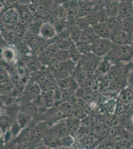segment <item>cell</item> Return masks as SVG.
<instances>
[{
    "label": "cell",
    "mask_w": 133,
    "mask_h": 149,
    "mask_svg": "<svg viewBox=\"0 0 133 149\" xmlns=\"http://www.w3.org/2000/svg\"><path fill=\"white\" fill-rule=\"evenodd\" d=\"M39 36L43 38L49 40L57 37L58 33L53 24L49 22H44L41 25L39 31Z\"/></svg>",
    "instance_id": "52a82bcc"
},
{
    "label": "cell",
    "mask_w": 133,
    "mask_h": 149,
    "mask_svg": "<svg viewBox=\"0 0 133 149\" xmlns=\"http://www.w3.org/2000/svg\"><path fill=\"white\" fill-rule=\"evenodd\" d=\"M74 138L71 134L64 136L59 138V147L63 148L70 147L74 143Z\"/></svg>",
    "instance_id": "83f0119b"
},
{
    "label": "cell",
    "mask_w": 133,
    "mask_h": 149,
    "mask_svg": "<svg viewBox=\"0 0 133 149\" xmlns=\"http://www.w3.org/2000/svg\"><path fill=\"white\" fill-rule=\"evenodd\" d=\"M42 65L37 57L36 58H31L28 60L27 62V67L29 70L33 74L40 70Z\"/></svg>",
    "instance_id": "d4e9b609"
},
{
    "label": "cell",
    "mask_w": 133,
    "mask_h": 149,
    "mask_svg": "<svg viewBox=\"0 0 133 149\" xmlns=\"http://www.w3.org/2000/svg\"><path fill=\"white\" fill-rule=\"evenodd\" d=\"M87 73L82 69L79 63L76 66L71 76L74 78L75 80L78 83H81L86 80Z\"/></svg>",
    "instance_id": "ffe728a7"
},
{
    "label": "cell",
    "mask_w": 133,
    "mask_h": 149,
    "mask_svg": "<svg viewBox=\"0 0 133 149\" xmlns=\"http://www.w3.org/2000/svg\"><path fill=\"white\" fill-rule=\"evenodd\" d=\"M20 111L31 116H36L38 112V107L33 102L30 100H24L20 107Z\"/></svg>",
    "instance_id": "9a60e30c"
},
{
    "label": "cell",
    "mask_w": 133,
    "mask_h": 149,
    "mask_svg": "<svg viewBox=\"0 0 133 149\" xmlns=\"http://www.w3.org/2000/svg\"><path fill=\"white\" fill-rule=\"evenodd\" d=\"M59 138L56 137L47 132L42 139V141L44 145L47 147L54 148L59 147Z\"/></svg>",
    "instance_id": "603a6c76"
},
{
    "label": "cell",
    "mask_w": 133,
    "mask_h": 149,
    "mask_svg": "<svg viewBox=\"0 0 133 149\" xmlns=\"http://www.w3.org/2000/svg\"><path fill=\"white\" fill-rule=\"evenodd\" d=\"M31 117L32 116L20 111L19 113L17 114V122L21 128L22 129L31 122Z\"/></svg>",
    "instance_id": "cb8c5ba5"
},
{
    "label": "cell",
    "mask_w": 133,
    "mask_h": 149,
    "mask_svg": "<svg viewBox=\"0 0 133 149\" xmlns=\"http://www.w3.org/2000/svg\"><path fill=\"white\" fill-rule=\"evenodd\" d=\"M96 138L90 133L85 134L80 137L79 139V144L83 147L89 148L93 147L96 142Z\"/></svg>",
    "instance_id": "7402d4cb"
},
{
    "label": "cell",
    "mask_w": 133,
    "mask_h": 149,
    "mask_svg": "<svg viewBox=\"0 0 133 149\" xmlns=\"http://www.w3.org/2000/svg\"><path fill=\"white\" fill-rule=\"evenodd\" d=\"M15 52L12 47H6L2 52V56L5 61L11 62L15 57Z\"/></svg>",
    "instance_id": "1f68e13d"
},
{
    "label": "cell",
    "mask_w": 133,
    "mask_h": 149,
    "mask_svg": "<svg viewBox=\"0 0 133 149\" xmlns=\"http://www.w3.org/2000/svg\"><path fill=\"white\" fill-rule=\"evenodd\" d=\"M133 9V1L120 2L119 13L117 17L121 20L131 17Z\"/></svg>",
    "instance_id": "8fae6325"
},
{
    "label": "cell",
    "mask_w": 133,
    "mask_h": 149,
    "mask_svg": "<svg viewBox=\"0 0 133 149\" xmlns=\"http://www.w3.org/2000/svg\"><path fill=\"white\" fill-rule=\"evenodd\" d=\"M68 51L69 53L71 59L76 63H78L79 60L81 59L82 54L79 50L75 43H72L71 47L68 50Z\"/></svg>",
    "instance_id": "484cf974"
},
{
    "label": "cell",
    "mask_w": 133,
    "mask_h": 149,
    "mask_svg": "<svg viewBox=\"0 0 133 149\" xmlns=\"http://www.w3.org/2000/svg\"><path fill=\"white\" fill-rule=\"evenodd\" d=\"M67 10L63 6H58L53 10L51 17L54 22L53 26L56 24L55 27L57 33L67 27Z\"/></svg>",
    "instance_id": "3957f363"
},
{
    "label": "cell",
    "mask_w": 133,
    "mask_h": 149,
    "mask_svg": "<svg viewBox=\"0 0 133 149\" xmlns=\"http://www.w3.org/2000/svg\"><path fill=\"white\" fill-rule=\"evenodd\" d=\"M56 59L60 62L67 61L71 59L68 50L59 49L55 55L54 56Z\"/></svg>",
    "instance_id": "d6a6232c"
},
{
    "label": "cell",
    "mask_w": 133,
    "mask_h": 149,
    "mask_svg": "<svg viewBox=\"0 0 133 149\" xmlns=\"http://www.w3.org/2000/svg\"><path fill=\"white\" fill-rule=\"evenodd\" d=\"M131 17H132L133 19V11H132V15Z\"/></svg>",
    "instance_id": "f35d334b"
},
{
    "label": "cell",
    "mask_w": 133,
    "mask_h": 149,
    "mask_svg": "<svg viewBox=\"0 0 133 149\" xmlns=\"http://www.w3.org/2000/svg\"><path fill=\"white\" fill-rule=\"evenodd\" d=\"M133 57V47L132 45L112 44L110 51L105 58L113 62H127Z\"/></svg>",
    "instance_id": "6da1fadb"
},
{
    "label": "cell",
    "mask_w": 133,
    "mask_h": 149,
    "mask_svg": "<svg viewBox=\"0 0 133 149\" xmlns=\"http://www.w3.org/2000/svg\"><path fill=\"white\" fill-rule=\"evenodd\" d=\"M69 134L76 133L81 126V120L77 117H70L65 120Z\"/></svg>",
    "instance_id": "d6986e66"
},
{
    "label": "cell",
    "mask_w": 133,
    "mask_h": 149,
    "mask_svg": "<svg viewBox=\"0 0 133 149\" xmlns=\"http://www.w3.org/2000/svg\"><path fill=\"white\" fill-rule=\"evenodd\" d=\"M91 2L93 9L96 10L104 9L106 3V0H92Z\"/></svg>",
    "instance_id": "d590c367"
},
{
    "label": "cell",
    "mask_w": 133,
    "mask_h": 149,
    "mask_svg": "<svg viewBox=\"0 0 133 149\" xmlns=\"http://www.w3.org/2000/svg\"><path fill=\"white\" fill-rule=\"evenodd\" d=\"M75 24L82 31H84L91 26L86 17H78L76 19Z\"/></svg>",
    "instance_id": "836d02e7"
},
{
    "label": "cell",
    "mask_w": 133,
    "mask_h": 149,
    "mask_svg": "<svg viewBox=\"0 0 133 149\" xmlns=\"http://www.w3.org/2000/svg\"><path fill=\"white\" fill-rule=\"evenodd\" d=\"M72 1H75V0H72Z\"/></svg>",
    "instance_id": "60d3db41"
},
{
    "label": "cell",
    "mask_w": 133,
    "mask_h": 149,
    "mask_svg": "<svg viewBox=\"0 0 133 149\" xmlns=\"http://www.w3.org/2000/svg\"><path fill=\"white\" fill-rule=\"evenodd\" d=\"M37 143L33 141H29L17 144L16 147L17 149H33L37 147Z\"/></svg>",
    "instance_id": "e575fe53"
},
{
    "label": "cell",
    "mask_w": 133,
    "mask_h": 149,
    "mask_svg": "<svg viewBox=\"0 0 133 149\" xmlns=\"http://www.w3.org/2000/svg\"><path fill=\"white\" fill-rule=\"evenodd\" d=\"M83 1H86V2H91L92 0H83Z\"/></svg>",
    "instance_id": "8d00e7d4"
},
{
    "label": "cell",
    "mask_w": 133,
    "mask_h": 149,
    "mask_svg": "<svg viewBox=\"0 0 133 149\" xmlns=\"http://www.w3.org/2000/svg\"><path fill=\"white\" fill-rule=\"evenodd\" d=\"M59 48L58 47L57 45L55 43H53L49 44L48 46L46 48L43 53H42L39 56H45V57H54L56 54L57 53Z\"/></svg>",
    "instance_id": "4316f807"
},
{
    "label": "cell",
    "mask_w": 133,
    "mask_h": 149,
    "mask_svg": "<svg viewBox=\"0 0 133 149\" xmlns=\"http://www.w3.org/2000/svg\"><path fill=\"white\" fill-rule=\"evenodd\" d=\"M37 121L31 120L27 125L22 128L19 136L14 141L13 144H15V145L17 146V144L20 143L31 141L32 128Z\"/></svg>",
    "instance_id": "ba28073f"
},
{
    "label": "cell",
    "mask_w": 133,
    "mask_h": 149,
    "mask_svg": "<svg viewBox=\"0 0 133 149\" xmlns=\"http://www.w3.org/2000/svg\"><path fill=\"white\" fill-rule=\"evenodd\" d=\"M79 50L82 55H86L91 52V44L84 41L80 40L76 43Z\"/></svg>",
    "instance_id": "f1b7e54d"
},
{
    "label": "cell",
    "mask_w": 133,
    "mask_h": 149,
    "mask_svg": "<svg viewBox=\"0 0 133 149\" xmlns=\"http://www.w3.org/2000/svg\"><path fill=\"white\" fill-rule=\"evenodd\" d=\"M95 32L100 38H110L111 35V31L106 24L105 22H98L93 26Z\"/></svg>",
    "instance_id": "4fadbf2b"
},
{
    "label": "cell",
    "mask_w": 133,
    "mask_h": 149,
    "mask_svg": "<svg viewBox=\"0 0 133 149\" xmlns=\"http://www.w3.org/2000/svg\"><path fill=\"white\" fill-rule=\"evenodd\" d=\"M49 128V124L45 121H37L32 128L31 141L39 143L47 133Z\"/></svg>",
    "instance_id": "5b68a950"
},
{
    "label": "cell",
    "mask_w": 133,
    "mask_h": 149,
    "mask_svg": "<svg viewBox=\"0 0 133 149\" xmlns=\"http://www.w3.org/2000/svg\"><path fill=\"white\" fill-rule=\"evenodd\" d=\"M112 44L110 38H100L91 44V52L100 57H104L109 52Z\"/></svg>",
    "instance_id": "277c9868"
},
{
    "label": "cell",
    "mask_w": 133,
    "mask_h": 149,
    "mask_svg": "<svg viewBox=\"0 0 133 149\" xmlns=\"http://www.w3.org/2000/svg\"><path fill=\"white\" fill-rule=\"evenodd\" d=\"M132 45L133 47V35H132Z\"/></svg>",
    "instance_id": "74e56055"
},
{
    "label": "cell",
    "mask_w": 133,
    "mask_h": 149,
    "mask_svg": "<svg viewBox=\"0 0 133 149\" xmlns=\"http://www.w3.org/2000/svg\"><path fill=\"white\" fill-rule=\"evenodd\" d=\"M3 23L9 26L17 24L19 20V14L15 9H10L6 10L2 17Z\"/></svg>",
    "instance_id": "7c38bea8"
},
{
    "label": "cell",
    "mask_w": 133,
    "mask_h": 149,
    "mask_svg": "<svg viewBox=\"0 0 133 149\" xmlns=\"http://www.w3.org/2000/svg\"></svg>",
    "instance_id": "b9f144b4"
},
{
    "label": "cell",
    "mask_w": 133,
    "mask_h": 149,
    "mask_svg": "<svg viewBox=\"0 0 133 149\" xmlns=\"http://www.w3.org/2000/svg\"><path fill=\"white\" fill-rule=\"evenodd\" d=\"M120 29L132 36L133 33V19L132 17H127L120 20Z\"/></svg>",
    "instance_id": "44dd1931"
},
{
    "label": "cell",
    "mask_w": 133,
    "mask_h": 149,
    "mask_svg": "<svg viewBox=\"0 0 133 149\" xmlns=\"http://www.w3.org/2000/svg\"><path fill=\"white\" fill-rule=\"evenodd\" d=\"M73 42H74L70 37V38H66V39L57 38V40L55 43L57 45L58 47H59V49H61V50H68Z\"/></svg>",
    "instance_id": "f546056e"
},
{
    "label": "cell",
    "mask_w": 133,
    "mask_h": 149,
    "mask_svg": "<svg viewBox=\"0 0 133 149\" xmlns=\"http://www.w3.org/2000/svg\"><path fill=\"white\" fill-rule=\"evenodd\" d=\"M58 86L61 89H76L78 83L72 76L62 79H56Z\"/></svg>",
    "instance_id": "e0dca14e"
},
{
    "label": "cell",
    "mask_w": 133,
    "mask_h": 149,
    "mask_svg": "<svg viewBox=\"0 0 133 149\" xmlns=\"http://www.w3.org/2000/svg\"><path fill=\"white\" fill-rule=\"evenodd\" d=\"M101 58L91 52L86 55H82L79 63L81 68L87 74H93L96 71L100 62Z\"/></svg>",
    "instance_id": "7a4b0ae2"
},
{
    "label": "cell",
    "mask_w": 133,
    "mask_h": 149,
    "mask_svg": "<svg viewBox=\"0 0 133 149\" xmlns=\"http://www.w3.org/2000/svg\"><path fill=\"white\" fill-rule=\"evenodd\" d=\"M132 123H133V116H132Z\"/></svg>",
    "instance_id": "ab89813d"
},
{
    "label": "cell",
    "mask_w": 133,
    "mask_h": 149,
    "mask_svg": "<svg viewBox=\"0 0 133 149\" xmlns=\"http://www.w3.org/2000/svg\"><path fill=\"white\" fill-rule=\"evenodd\" d=\"M120 2L109 1L105 6V11L109 17H117L119 13Z\"/></svg>",
    "instance_id": "2e32d148"
},
{
    "label": "cell",
    "mask_w": 133,
    "mask_h": 149,
    "mask_svg": "<svg viewBox=\"0 0 133 149\" xmlns=\"http://www.w3.org/2000/svg\"><path fill=\"white\" fill-rule=\"evenodd\" d=\"M47 133L59 139L64 136L70 134L65 120L56 124L50 127Z\"/></svg>",
    "instance_id": "30bf717a"
},
{
    "label": "cell",
    "mask_w": 133,
    "mask_h": 149,
    "mask_svg": "<svg viewBox=\"0 0 133 149\" xmlns=\"http://www.w3.org/2000/svg\"><path fill=\"white\" fill-rule=\"evenodd\" d=\"M67 24H69V26H67V28L69 31L70 37L72 41L76 43L81 40L83 31L76 25L75 23Z\"/></svg>",
    "instance_id": "ac0fdd59"
},
{
    "label": "cell",
    "mask_w": 133,
    "mask_h": 149,
    "mask_svg": "<svg viewBox=\"0 0 133 149\" xmlns=\"http://www.w3.org/2000/svg\"><path fill=\"white\" fill-rule=\"evenodd\" d=\"M110 39L113 44L117 45L129 44L132 43V36L119 29L111 32Z\"/></svg>",
    "instance_id": "8992f818"
},
{
    "label": "cell",
    "mask_w": 133,
    "mask_h": 149,
    "mask_svg": "<svg viewBox=\"0 0 133 149\" xmlns=\"http://www.w3.org/2000/svg\"><path fill=\"white\" fill-rule=\"evenodd\" d=\"M100 38L92 26L83 31L81 40L84 41L91 44Z\"/></svg>",
    "instance_id": "5bb4252c"
},
{
    "label": "cell",
    "mask_w": 133,
    "mask_h": 149,
    "mask_svg": "<svg viewBox=\"0 0 133 149\" xmlns=\"http://www.w3.org/2000/svg\"><path fill=\"white\" fill-rule=\"evenodd\" d=\"M105 22L111 30V32L120 29V19L118 17H109Z\"/></svg>",
    "instance_id": "4dcf8cb0"
},
{
    "label": "cell",
    "mask_w": 133,
    "mask_h": 149,
    "mask_svg": "<svg viewBox=\"0 0 133 149\" xmlns=\"http://www.w3.org/2000/svg\"><path fill=\"white\" fill-rule=\"evenodd\" d=\"M40 86L38 84L33 81L29 84L26 87L24 91V100H34L36 97H39L41 93Z\"/></svg>",
    "instance_id": "9c48e42d"
}]
</instances>
